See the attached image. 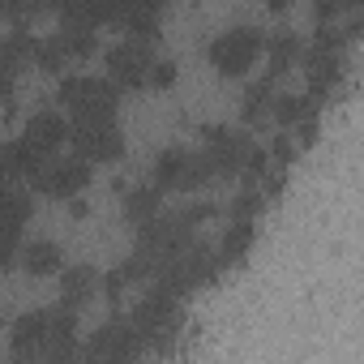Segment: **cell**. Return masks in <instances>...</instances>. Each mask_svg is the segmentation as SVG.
<instances>
[{"label": "cell", "mask_w": 364, "mask_h": 364, "mask_svg": "<svg viewBox=\"0 0 364 364\" xmlns=\"http://www.w3.org/2000/svg\"><path fill=\"white\" fill-rule=\"evenodd\" d=\"M262 48H266L262 31L236 26V31H228V35H219V39L210 43V65H215L223 77H240V73L253 69V60L262 56Z\"/></svg>", "instance_id": "6da1fadb"}, {"label": "cell", "mask_w": 364, "mask_h": 364, "mask_svg": "<svg viewBox=\"0 0 364 364\" xmlns=\"http://www.w3.org/2000/svg\"><path fill=\"white\" fill-rule=\"evenodd\" d=\"M60 103L77 120H112L116 116V86L99 77H69L60 86Z\"/></svg>", "instance_id": "7a4b0ae2"}, {"label": "cell", "mask_w": 364, "mask_h": 364, "mask_svg": "<svg viewBox=\"0 0 364 364\" xmlns=\"http://www.w3.org/2000/svg\"><path fill=\"white\" fill-rule=\"evenodd\" d=\"M69 137L77 146V159H86V163H112L124 154V137L116 133L112 120H77L69 129Z\"/></svg>", "instance_id": "3957f363"}, {"label": "cell", "mask_w": 364, "mask_h": 364, "mask_svg": "<svg viewBox=\"0 0 364 364\" xmlns=\"http://www.w3.org/2000/svg\"><path fill=\"white\" fill-rule=\"evenodd\" d=\"M150 43L146 39H129V43H120V48H112V56H107V69H112V82L120 86V90H141L146 86V77H150Z\"/></svg>", "instance_id": "277c9868"}, {"label": "cell", "mask_w": 364, "mask_h": 364, "mask_svg": "<svg viewBox=\"0 0 364 364\" xmlns=\"http://www.w3.org/2000/svg\"><path fill=\"white\" fill-rule=\"evenodd\" d=\"M39 180V189L48 193V198H73V193H82L86 185H90V163L86 159H56V167H48V171H39L35 176Z\"/></svg>", "instance_id": "5b68a950"}, {"label": "cell", "mask_w": 364, "mask_h": 364, "mask_svg": "<svg viewBox=\"0 0 364 364\" xmlns=\"http://www.w3.org/2000/svg\"><path fill=\"white\" fill-rule=\"evenodd\" d=\"M206 141H210L206 159H210L215 176H223V171H245V159H249V141H245L240 133H228V129H210V133H206Z\"/></svg>", "instance_id": "8992f818"}, {"label": "cell", "mask_w": 364, "mask_h": 364, "mask_svg": "<svg viewBox=\"0 0 364 364\" xmlns=\"http://www.w3.org/2000/svg\"><path fill=\"white\" fill-rule=\"evenodd\" d=\"M26 141H31L35 150H43V154H56V146L69 141V124H65V116H56V112H39V116L26 124Z\"/></svg>", "instance_id": "52a82bcc"}, {"label": "cell", "mask_w": 364, "mask_h": 364, "mask_svg": "<svg viewBox=\"0 0 364 364\" xmlns=\"http://www.w3.org/2000/svg\"><path fill=\"white\" fill-rule=\"evenodd\" d=\"M14 351L18 355H43L48 351V313H31L14 330Z\"/></svg>", "instance_id": "ba28073f"}, {"label": "cell", "mask_w": 364, "mask_h": 364, "mask_svg": "<svg viewBox=\"0 0 364 364\" xmlns=\"http://www.w3.org/2000/svg\"><path fill=\"white\" fill-rule=\"evenodd\" d=\"M22 266H26V274H56L65 266V253L52 240H35L22 249Z\"/></svg>", "instance_id": "9c48e42d"}, {"label": "cell", "mask_w": 364, "mask_h": 364, "mask_svg": "<svg viewBox=\"0 0 364 364\" xmlns=\"http://www.w3.org/2000/svg\"><path fill=\"white\" fill-rule=\"evenodd\" d=\"M90 291H95V270L90 266H73V270L60 266V300H65V309H77Z\"/></svg>", "instance_id": "30bf717a"}, {"label": "cell", "mask_w": 364, "mask_h": 364, "mask_svg": "<svg viewBox=\"0 0 364 364\" xmlns=\"http://www.w3.org/2000/svg\"><path fill=\"white\" fill-rule=\"evenodd\" d=\"M185 163H189V154H185V150H163V154H159V163H154V185H159V189H180Z\"/></svg>", "instance_id": "8fae6325"}, {"label": "cell", "mask_w": 364, "mask_h": 364, "mask_svg": "<svg viewBox=\"0 0 364 364\" xmlns=\"http://www.w3.org/2000/svg\"><path fill=\"white\" fill-rule=\"evenodd\" d=\"M296 52H300L296 35H274V39H270V77L287 73V69H291V60H296Z\"/></svg>", "instance_id": "7c38bea8"}, {"label": "cell", "mask_w": 364, "mask_h": 364, "mask_svg": "<svg viewBox=\"0 0 364 364\" xmlns=\"http://www.w3.org/2000/svg\"><path fill=\"white\" fill-rule=\"evenodd\" d=\"M35 48H39V43H35V39H31L26 31H14V35L5 39V48H0V60L18 69V65H26V60L35 56Z\"/></svg>", "instance_id": "4fadbf2b"}, {"label": "cell", "mask_w": 364, "mask_h": 364, "mask_svg": "<svg viewBox=\"0 0 364 364\" xmlns=\"http://www.w3.org/2000/svg\"><path fill=\"white\" fill-rule=\"evenodd\" d=\"M154 210H159V189H137V193L124 202V215H129L133 223H146V219H154Z\"/></svg>", "instance_id": "5bb4252c"}, {"label": "cell", "mask_w": 364, "mask_h": 364, "mask_svg": "<svg viewBox=\"0 0 364 364\" xmlns=\"http://www.w3.org/2000/svg\"><path fill=\"white\" fill-rule=\"evenodd\" d=\"M249 245H253V223H249V219H240V223L228 232V240H223V262H240Z\"/></svg>", "instance_id": "9a60e30c"}, {"label": "cell", "mask_w": 364, "mask_h": 364, "mask_svg": "<svg viewBox=\"0 0 364 364\" xmlns=\"http://www.w3.org/2000/svg\"><path fill=\"white\" fill-rule=\"evenodd\" d=\"M274 116H279V124H300L304 116H313V99H296V95H287V99H279L274 103Z\"/></svg>", "instance_id": "2e32d148"}, {"label": "cell", "mask_w": 364, "mask_h": 364, "mask_svg": "<svg viewBox=\"0 0 364 364\" xmlns=\"http://www.w3.org/2000/svg\"><path fill=\"white\" fill-rule=\"evenodd\" d=\"M35 56H39V65H43L48 73H56V69L69 60V52H65V39H60V35H56V39H48V43H39V48H35Z\"/></svg>", "instance_id": "e0dca14e"}, {"label": "cell", "mask_w": 364, "mask_h": 364, "mask_svg": "<svg viewBox=\"0 0 364 364\" xmlns=\"http://www.w3.org/2000/svg\"><path fill=\"white\" fill-rule=\"evenodd\" d=\"M270 107H274V86L262 82V86H253L249 99H245V120H257V112H270Z\"/></svg>", "instance_id": "ac0fdd59"}, {"label": "cell", "mask_w": 364, "mask_h": 364, "mask_svg": "<svg viewBox=\"0 0 364 364\" xmlns=\"http://www.w3.org/2000/svg\"><path fill=\"white\" fill-rule=\"evenodd\" d=\"M313 9H317V18L326 22V18H338V14H355L360 0H313Z\"/></svg>", "instance_id": "d6986e66"}, {"label": "cell", "mask_w": 364, "mask_h": 364, "mask_svg": "<svg viewBox=\"0 0 364 364\" xmlns=\"http://www.w3.org/2000/svg\"><path fill=\"white\" fill-rule=\"evenodd\" d=\"M150 86H171L176 82V65L171 60H159V65H150V77H146Z\"/></svg>", "instance_id": "ffe728a7"}, {"label": "cell", "mask_w": 364, "mask_h": 364, "mask_svg": "<svg viewBox=\"0 0 364 364\" xmlns=\"http://www.w3.org/2000/svg\"><path fill=\"white\" fill-rule=\"evenodd\" d=\"M9 90H14V65L0 60V99H9Z\"/></svg>", "instance_id": "44dd1931"}, {"label": "cell", "mask_w": 364, "mask_h": 364, "mask_svg": "<svg viewBox=\"0 0 364 364\" xmlns=\"http://www.w3.org/2000/svg\"><path fill=\"white\" fill-rule=\"evenodd\" d=\"M274 154H279V163H287V159H291V141H287V137H283V141H279V146H274Z\"/></svg>", "instance_id": "7402d4cb"}, {"label": "cell", "mask_w": 364, "mask_h": 364, "mask_svg": "<svg viewBox=\"0 0 364 364\" xmlns=\"http://www.w3.org/2000/svg\"><path fill=\"white\" fill-rule=\"evenodd\" d=\"M287 5H291V0H266V9H274V14H283Z\"/></svg>", "instance_id": "603a6c76"}, {"label": "cell", "mask_w": 364, "mask_h": 364, "mask_svg": "<svg viewBox=\"0 0 364 364\" xmlns=\"http://www.w3.org/2000/svg\"><path fill=\"white\" fill-rule=\"evenodd\" d=\"M9 180V167H5V154H0V185H5Z\"/></svg>", "instance_id": "cb8c5ba5"}]
</instances>
